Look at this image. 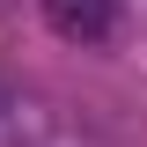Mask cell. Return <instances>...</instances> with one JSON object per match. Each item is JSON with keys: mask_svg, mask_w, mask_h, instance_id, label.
<instances>
[{"mask_svg": "<svg viewBox=\"0 0 147 147\" xmlns=\"http://www.w3.org/2000/svg\"><path fill=\"white\" fill-rule=\"evenodd\" d=\"M44 22L66 44H103L118 30V0H44Z\"/></svg>", "mask_w": 147, "mask_h": 147, "instance_id": "6da1fadb", "label": "cell"}]
</instances>
